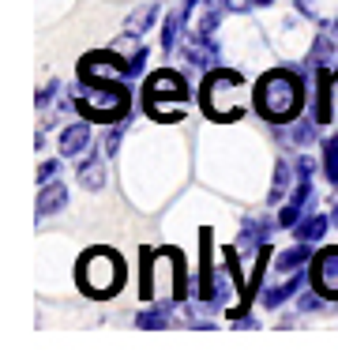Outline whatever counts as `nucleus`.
I'll list each match as a JSON object with an SVG mask.
<instances>
[{
	"label": "nucleus",
	"instance_id": "f257e3e1",
	"mask_svg": "<svg viewBox=\"0 0 338 361\" xmlns=\"http://www.w3.org/2000/svg\"><path fill=\"white\" fill-rule=\"evenodd\" d=\"M252 106L270 124H289L304 109V83L293 72H267L252 94Z\"/></svg>",
	"mask_w": 338,
	"mask_h": 361
},
{
	"label": "nucleus",
	"instance_id": "f03ea898",
	"mask_svg": "<svg viewBox=\"0 0 338 361\" xmlns=\"http://www.w3.org/2000/svg\"><path fill=\"white\" fill-rule=\"evenodd\" d=\"M72 106L83 113L87 121L113 124V121L128 117L132 98H128V90L120 87V79H98V83H79V87H72Z\"/></svg>",
	"mask_w": 338,
	"mask_h": 361
},
{
	"label": "nucleus",
	"instance_id": "7ed1b4c3",
	"mask_svg": "<svg viewBox=\"0 0 338 361\" xmlns=\"http://www.w3.org/2000/svg\"><path fill=\"white\" fill-rule=\"evenodd\" d=\"M248 106V87L244 79L237 72H207L203 79V109H207V117L214 121H233L241 117Z\"/></svg>",
	"mask_w": 338,
	"mask_h": 361
},
{
	"label": "nucleus",
	"instance_id": "20e7f679",
	"mask_svg": "<svg viewBox=\"0 0 338 361\" xmlns=\"http://www.w3.org/2000/svg\"><path fill=\"white\" fill-rule=\"evenodd\" d=\"M184 102H188V83L177 72L146 75V109H151L154 121H177Z\"/></svg>",
	"mask_w": 338,
	"mask_h": 361
},
{
	"label": "nucleus",
	"instance_id": "39448f33",
	"mask_svg": "<svg viewBox=\"0 0 338 361\" xmlns=\"http://www.w3.org/2000/svg\"><path fill=\"white\" fill-rule=\"evenodd\" d=\"M79 282H83L87 293H98V298L113 293L124 282L120 256L109 252V248H94V252H87L83 264H79Z\"/></svg>",
	"mask_w": 338,
	"mask_h": 361
},
{
	"label": "nucleus",
	"instance_id": "423d86ee",
	"mask_svg": "<svg viewBox=\"0 0 338 361\" xmlns=\"http://www.w3.org/2000/svg\"><path fill=\"white\" fill-rule=\"evenodd\" d=\"M180 53H184V61H188L192 68H199V72H214V68H218V61H222L214 34H203V30L188 34L184 45H180Z\"/></svg>",
	"mask_w": 338,
	"mask_h": 361
},
{
	"label": "nucleus",
	"instance_id": "0eeeda50",
	"mask_svg": "<svg viewBox=\"0 0 338 361\" xmlns=\"http://www.w3.org/2000/svg\"><path fill=\"white\" fill-rule=\"evenodd\" d=\"M312 286L323 293V298H338V248H323L312 264Z\"/></svg>",
	"mask_w": 338,
	"mask_h": 361
},
{
	"label": "nucleus",
	"instance_id": "6e6552de",
	"mask_svg": "<svg viewBox=\"0 0 338 361\" xmlns=\"http://www.w3.org/2000/svg\"><path fill=\"white\" fill-rule=\"evenodd\" d=\"M83 79H124V56L117 53H87L83 56Z\"/></svg>",
	"mask_w": 338,
	"mask_h": 361
},
{
	"label": "nucleus",
	"instance_id": "1a4fd4ad",
	"mask_svg": "<svg viewBox=\"0 0 338 361\" xmlns=\"http://www.w3.org/2000/svg\"><path fill=\"white\" fill-rule=\"evenodd\" d=\"M312 200V180H297V188H293V196L286 200V207L278 211V226H286V230H293L301 219H304V203Z\"/></svg>",
	"mask_w": 338,
	"mask_h": 361
},
{
	"label": "nucleus",
	"instance_id": "9d476101",
	"mask_svg": "<svg viewBox=\"0 0 338 361\" xmlns=\"http://www.w3.org/2000/svg\"><path fill=\"white\" fill-rule=\"evenodd\" d=\"M87 147H90V124L87 121L61 128V158H83Z\"/></svg>",
	"mask_w": 338,
	"mask_h": 361
},
{
	"label": "nucleus",
	"instance_id": "9b49d317",
	"mask_svg": "<svg viewBox=\"0 0 338 361\" xmlns=\"http://www.w3.org/2000/svg\"><path fill=\"white\" fill-rule=\"evenodd\" d=\"M270 230H275V222L270 219H248L241 237H237V252H252V248H263Z\"/></svg>",
	"mask_w": 338,
	"mask_h": 361
},
{
	"label": "nucleus",
	"instance_id": "f8f14e48",
	"mask_svg": "<svg viewBox=\"0 0 338 361\" xmlns=\"http://www.w3.org/2000/svg\"><path fill=\"white\" fill-rule=\"evenodd\" d=\"M64 207H68V185H61V180L42 185V192H38V222L56 214V211H64Z\"/></svg>",
	"mask_w": 338,
	"mask_h": 361
},
{
	"label": "nucleus",
	"instance_id": "ddd939ff",
	"mask_svg": "<svg viewBox=\"0 0 338 361\" xmlns=\"http://www.w3.org/2000/svg\"><path fill=\"white\" fill-rule=\"evenodd\" d=\"M79 180H83V188H90V192H98L106 185V162L98 158V151H87L79 158Z\"/></svg>",
	"mask_w": 338,
	"mask_h": 361
},
{
	"label": "nucleus",
	"instance_id": "4468645a",
	"mask_svg": "<svg viewBox=\"0 0 338 361\" xmlns=\"http://www.w3.org/2000/svg\"><path fill=\"white\" fill-rule=\"evenodd\" d=\"M308 259H312V252H308V241H297L293 248H286V252H278V259H275V271H278V275H293V271L308 267Z\"/></svg>",
	"mask_w": 338,
	"mask_h": 361
},
{
	"label": "nucleus",
	"instance_id": "2eb2a0df",
	"mask_svg": "<svg viewBox=\"0 0 338 361\" xmlns=\"http://www.w3.org/2000/svg\"><path fill=\"white\" fill-rule=\"evenodd\" d=\"M304 279H308L304 271H293V275H289L286 282H282V286L263 290V305H267V309H278V305H286V301L293 298V293H297V290L304 286Z\"/></svg>",
	"mask_w": 338,
	"mask_h": 361
},
{
	"label": "nucleus",
	"instance_id": "dca6fc26",
	"mask_svg": "<svg viewBox=\"0 0 338 361\" xmlns=\"http://www.w3.org/2000/svg\"><path fill=\"white\" fill-rule=\"evenodd\" d=\"M327 226H331V214H304V219L293 226V233H297V241H320L327 233Z\"/></svg>",
	"mask_w": 338,
	"mask_h": 361
},
{
	"label": "nucleus",
	"instance_id": "f3484780",
	"mask_svg": "<svg viewBox=\"0 0 338 361\" xmlns=\"http://www.w3.org/2000/svg\"><path fill=\"white\" fill-rule=\"evenodd\" d=\"M158 19V4H146V8H139L135 16L124 23V34H120V42H128V38H143L146 30H151V23Z\"/></svg>",
	"mask_w": 338,
	"mask_h": 361
},
{
	"label": "nucleus",
	"instance_id": "a211bd4d",
	"mask_svg": "<svg viewBox=\"0 0 338 361\" xmlns=\"http://www.w3.org/2000/svg\"><path fill=\"white\" fill-rule=\"evenodd\" d=\"M169 312H173V305L169 301H162V305H151V309H143L139 316H135V327H165L169 324Z\"/></svg>",
	"mask_w": 338,
	"mask_h": 361
},
{
	"label": "nucleus",
	"instance_id": "6ab92c4d",
	"mask_svg": "<svg viewBox=\"0 0 338 361\" xmlns=\"http://www.w3.org/2000/svg\"><path fill=\"white\" fill-rule=\"evenodd\" d=\"M289 185H293V169H289V162H278V166H275V177H270L267 200H270V203H278V200L289 192Z\"/></svg>",
	"mask_w": 338,
	"mask_h": 361
},
{
	"label": "nucleus",
	"instance_id": "aec40b11",
	"mask_svg": "<svg viewBox=\"0 0 338 361\" xmlns=\"http://www.w3.org/2000/svg\"><path fill=\"white\" fill-rule=\"evenodd\" d=\"M323 173H327V180L338 188V135L323 140Z\"/></svg>",
	"mask_w": 338,
	"mask_h": 361
},
{
	"label": "nucleus",
	"instance_id": "412c9836",
	"mask_svg": "<svg viewBox=\"0 0 338 361\" xmlns=\"http://www.w3.org/2000/svg\"><path fill=\"white\" fill-rule=\"evenodd\" d=\"M315 124H320L315 117H312V121H308V117H301V121L289 128V140L297 143V147H312V143H315Z\"/></svg>",
	"mask_w": 338,
	"mask_h": 361
},
{
	"label": "nucleus",
	"instance_id": "4be33fe9",
	"mask_svg": "<svg viewBox=\"0 0 338 361\" xmlns=\"http://www.w3.org/2000/svg\"><path fill=\"white\" fill-rule=\"evenodd\" d=\"M180 19H184V11H177V16H165V27H162V49H173V45H177Z\"/></svg>",
	"mask_w": 338,
	"mask_h": 361
},
{
	"label": "nucleus",
	"instance_id": "5701e85b",
	"mask_svg": "<svg viewBox=\"0 0 338 361\" xmlns=\"http://www.w3.org/2000/svg\"><path fill=\"white\" fill-rule=\"evenodd\" d=\"M146 56H151L146 49H135L132 56H124V79H135V75H139L143 68H146Z\"/></svg>",
	"mask_w": 338,
	"mask_h": 361
},
{
	"label": "nucleus",
	"instance_id": "b1692460",
	"mask_svg": "<svg viewBox=\"0 0 338 361\" xmlns=\"http://www.w3.org/2000/svg\"><path fill=\"white\" fill-rule=\"evenodd\" d=\"M293 169H297V180H312V173H315V162L308 154H301L297 162H293Z\"/></svg>",
	"mask_w": 338,
	"mask_h": 361
},
{
	"label": "nucleus",
	"instance_id": "393cba45",
	"mask_svg": "<svg viewBox=\"0 0 338 361\" xmlns=\"http://www.w3.org/2000/svg\"><path fill=\"white\" fill-rule=\"evenodd\" d=\"M56 173H61V162H42V166H38V185H49V180H56Z\"/></svg>",
	"mask_w": 338,
	"mask_h": 361
},
{
	"label": "nucleus",
	"instance_id": "a878e982",
	"mask_svg": "<svg viewBox=\"0 0 338 361\" xmlns=\"http://www.w3.org/2000/svg\"><path fill=\"white\" fill-rule=\"evenodd\" d=\"M320 298H323L320 290H315V293H301L297 309H301V312H315V309H320Z\"/></svg>",
	"mask_w": 338,
	"mask_h": 361
},
{
	"label": "nucleus",
	"instance_id": "bb28decb",
	"mask_svg": "<svg viewBox=\"0 0 338 361\" xmlns=\"http://www.w3.org/2000/svg\"><path fill=\"white\" fill-rule=\"evenodd\" d=\"M120 140H124V124H117V128L109 132V140H106V154H117V151H120Z\"/></svg>",
	"mask_w": 338,
	"mask_h": 361
},
{
	"label": "nucleus",
	"instance_id": "cd10ccee",
	"mask_svg": "<svg viewBox=\"0 0 338 361\" xmlns=\"http://www.w3.org/2000/svg\"><path fill=\"white\" fill-rule=\"evenodd\" d=\"M56 90H61V83H49V87H42V90H38V106H49Z\"/></svg>",
	"mask_w": 338,
	"mask_h": 361
},
{
	"label": "nucleus",
	"instance_id": "c85d7f7f",
	"mask_svg": "<svg viewBox=\"0 0 338 361\" xmlns=\"http://www.w3.org/2000/svg\"><path fill=\"white\" fill-rule=\"evenodd\" d=\"M275 0H252V8H270Z\"/></svg>",
	"mask_w": 338,
	"mask_h": 361
},
{
	"label": "nucleus",
	"instance_id": "c756f323",
	"mask_svg": "<svg viewBox=\"0 0 338 361\" xmlns=\"http://www.w3.org/2000/svg\"><path fill=\"white\" fill-rule=\"evenodd\" d=\"M196 4H199V0H184V8H180V11H184V16H188V11L196 8Z\"/></svg>",
	"mask_w": 338,
	"mask_h": 361
}]
</instances>
